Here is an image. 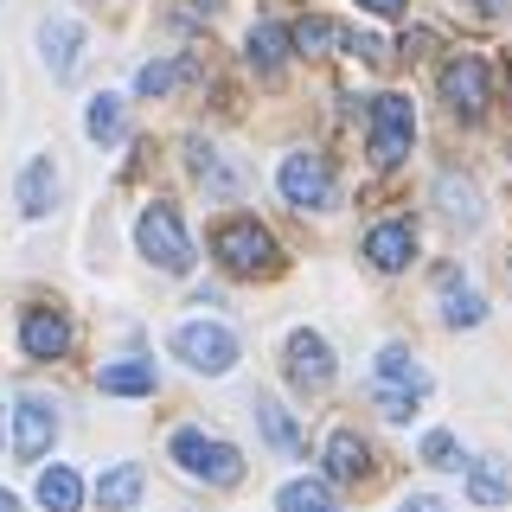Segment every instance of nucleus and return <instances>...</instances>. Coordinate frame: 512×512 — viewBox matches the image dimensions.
Listing matches in <instances>:
<instances>
[{
  "label": "nucleus",
  "mask_w": 512,
  "mask_h": 512,
  "mask_svg": "<svg viewBox=\"0 0 512 512\" xmlns=\"http://www.w3.org/2000/svg\"><path fill=\"white\" fill-rule=\"evenodd\" d=\"M423 391H429V372L410 359V346H384L372 359V397H378L384 423H410L416 404H423Z\"/></svg>",
  "instance_id": "nucleus-1"
},
{
  "label": "nucleus",
  "mask_w": 512,
  "mask_h": 512,
  "mask_svg": "<svg viewBox=\"0 0 512 512\" xmlns=\"http://www.w3.org/2000/svg\"><path fill=\"white\" fill-rule=\"evenodd\" d=\"M212 256L231 276H269V269H276V237L256 218H224L212 231Z\"/></svg>",
  "instance_id": "nucleus-2"
},
{
  "label": "nucleus",
  "mask_w": 512,
  "mask_h": 512,
  "mask_svg": "<svg viewBox=\"0 0 512 512\" xmlns=\"http://www.w3.org/2000/svg\"><path fill=\"white\" fill-rule=\"evenodd\" d=\"M167 455L180 461L192 480H212V487H237V480H244L237 442H218V436H205V429H180V436L167 442Z\"/></svg>",
  "instance_id": "nucleus-3"
},
{
  "label": "nucleus",
  "mask_w": 512,
  "mask_h": 512,
  "mask_svg": "<svg viewBox=\"0 0 512 512\" xmlns=\"http://www.w3.org/2000/svg\"><path fill=\"white\" fill-rule=\"evenodd\" d=\"M135 244H141V256H148L154 269H167V276H186L192 269V237H186V224H180L173 205H148V212H141Z\"/></svg>",
  "instance_id": "nucleus-4"
},
{
  "label": "nucleus",
  "mask_w": 512,
  "mask_h": 512,
  "mask_svg": "<svg viewBox=\"0 0 512 512\" xmlns=\"http://www.w3.org/2000/svg\"><path fill=\"white\" fill-rule=\"evenodd\" d=\"M173 359H186L192 372H205V378H224V372H237V333L218 327V320L173 327Z\"/></svg>",
  "instance_id": "nucleus-5"
},
{
  "label": "nucleus",
  "mask_w": 512,
  "mask_h": 512,
  "mask_svg": "<svg viewBox=\"0 0 512 512\" xmlns=\"http://www.w3.org/2000/svg\"><path fill=\"white\" fill-rule=\"evenodd\" d=\"M276 186H282L288 205H301V212H327V205H333V167H327V154L295 148V154L282 160Z\"/></svg>",
  "instance_id": "nucleus-6"
},
{
  "label": "nucleus",
  "mask_w": 512,
  "mask_h": 512,
  "mask_svg": "<svg viewBox=\"0 0 512 512\" xmlns=\"http://www.w3.org/2000/svg\"><path fill=\"white\" fill-rule=\"evenodd\" d=\"M410 141H416V109H410V96H378L372 103V135H365V148H372L378 167H397V160L410 154Z\"/></svg>",
  "instance_id": "nucleus-7"
},
{
  "label": "nucleus",
  "mask_w": 512,
  "mask_h": 512,
  "mask_svg": "<svg viewBox=\"0 0 512 512\" xmlns=\"http://www.w3.org/2000/svg\"><path fill=\"white\" fill-rule=\"evenodd\" d=\"M282 372H288V384L295 391H308V397H320L333 384V340H320L314 327H301V333H288V346H282Z\"/></svg>",
  "instance_id": "nucleus-8"
},
{
  "label": "nucleus",
  "mask_w": 512,
  "mask_h": 512,
  "mask_svg": "<svg viewBox=\"0 0 512 512\" xmlns=\"http://www.w3.org/2000/svg\"><path fill=\"white\" fill-rule=\"evenodd\" d=\"M186 167H192V180H199V192H205L212 205H218V199L231 205V199H244V192H250V173L237 167L231 154H218L212 141H186Z\"/></svg>",
  "instance_id": "nucleus-9"
},
{
  "label": "nucleus",
  "mask_w": 512,
  "mask_h": 512,
  "mask_svg": "<svg viewBox=\"0 0 512 512\" xmlns=\"http://www.w3.org/2000/svg\"><path fill=\"white\" fill-rule=\"evenodd\" d=\"M442 96H448V109H455V116H480V109L493 103V77H487V58L461 52V58H455V64L442 71Z\"/></svg>",
  "instance_id": "nucleus-10"
},
{
  "label": "nucleus",
  "mask_w": 512,
  "mask_h": 512,
  "mask_svg": "<svg viewBox=\"0 0 512 512\" xmlns=\"http://www.w3.org/2000/svg\"><path fill=\"white\" fill-rule=\"evenodd\" d=\"M58 442V410L45 397H20L13 404V455L20 461H45Z\"/></svg>",
  "instance_id": "nucleus-11"
},
{
  "label": "nucleus",
  "mask_w": 512,
  "mask_h": 512,
  "mask_svg": "<svg viewBox=\"0 0 512 512\" xmlns=\"http://www.w3.org/2000/svg\"><path fill=\"white\" fill-rule=\"evenodd\" d=\"M39 58L45 71L58 77V84H71L77 64H84V26L64 20V13H52V20H39Z\"/></svg>",
  "instance_id": "nucleus-12"
},
{
  "label": "nucleus",
  "mask_w": 512,
  "mask_h": 512,
  "mask_svg": "<svg viewBox=\"0 0 512 512\" xmlns=\"http://www.w3.org/2000/svg\"><path fill=\"white\" fill-rule=\"evenodd\" d=\"M58 160L52 154H32L26 167H20V180H13V205H20V218H45V212H58Z\"/></svg>",
  "instance_id": "nucleus-13"
},
{
  "label": "nucleus",
  "mask_w": 512,
  "mask_h": 512,
  "mask_svg": "<svg viewBox=\"0 0 512 512\" xmlns=\"http://www.w3.org/2000/svg\"><path fill=\"white\" fill-rule=\"evenodd\" d=\"M365 256H372V269H384V276H404L416 263V224L410 218L372 224V231H365Z\"/></svg>",
  "instance_id": "nucleus-14"
},
{
  "label": "nucleus",
  "mask_w": 512,
  "mask_h": 512,
  "mask_svg": "<svg viewBox=\"0 0 512 512\" xmlns=\"http://www.w3.org/2000/svg\"><path fill=\"white\" fill-rule=\"evenodd\" d=\"M20 346H26V359H64V346H71V320H64V308H26Z\"/></svg>",
  "instance_id": "nucleus-15"
},
{
  "label": "nucleus",
  "mask_w": 512,
  "mask_h": 512,
  "mask_svg": "<svg viewBox=\"0 0 512 512\" xmlns=\"http://www.w3.org/2000/svg\"><path fill=\"white\" fill-rule=\"evenodd\" d=\"M436 301H442L448 327H480V320H487V295H480L461 269H442V276H436Z\"/></svg>",
  "instance_id": "nucleus-16"
},
{
  "label": "nucleus",
  "mask_w": 512,
  "mask_h": 512,
  "mask_svg": "<svg viewBox=\"0 0 512 512\" xmlns=\"http://www.w3.org/2000/svg\"><path fill=\"white\" fill-rule=\"evenodd\" d=\"M468 500L474 506H506L512 500V461H500V455L474 461L468 468Z\"/></svg>",
  "instance_id": "nucleus-17"
},
{
  "label": "nucleus",
  "mask_w": 512,
  "mask_h": 512,
  "mask_svg": "<svg viewBox=\"0 0 512 512\" xmlns=\"http://www.w3.org/2000/svg\"><path fill=\"white\" fill-rule=\"evenodd\" d=\"M154 365H141V359H109L103 372H96V391H109V397H148L154 391Z\"/></svg>",
  "instance_id": "nucleus-18"
},
{
  "label": "nucleus",
  "mask_w": 512,
  "mask_h": 512,
  "mask_svg": "<svg viewBox=\"0 0 512 512\" xmlns=\"http://www.w3.org/2000/svg\"><path fill=\"white\" fill-rule=\"evenodd\" d=\"M365 442L352 436V429H340V436H327V448H320V468H327V480H365Z\"/></svg>",
  "instance_id": "nucleus-19"
},
{
  "label": "nucleus",
  "mask_w": 512,
  "mask_h": 512,
  "mask_svg": "<svg viewBox=\"0 0 512 512\" xmlns=\"http://www.w3.org/2000/svg\"><path fill=\"white\" fill-rule=\"evenodd\" d=\"M135 500H141V468H135V461H116V468L96 480V506H103V512H128Z\"/></svg>",
  "instance_id": "nucleus-20"
},
{
  "label": "nucleus",
  "mask_w": 512,
  "mask_h": 512,
  "mask_svg": "<svg viewBox=\"0 0 512 512\" xmlns=\"http://www.w3.org/2000/svg\"><path fill=\"white\" fill-rule=\"evenodd\" d=\"M39 506L45 512H84V480H77V468H45L39 474Z\"/></svg>",
  "instance_id": "nucleus-21"
},
{
  "label": "nucleus",
  "mask_w": 512,
  "mask_h": 512,
  "mask_svg": "<svg viewBox=\"0 0 512 512\" xmlns=\"http://www.w3.org/2000/svg\"><path fill=\"white\" fill-rule=\"evenodd\" d=\"M436 199H442L448 224H461V231H468V224H480V192L461 180V173H442V180H436Z\"/></svg>",
  "instance_id": "nucleus-22"
},
{
  "label": "nucleus",
  "mask_w": 512,
  "mask_h": 512,
  "mask_svg": "<svg viewBox=\"0 0 512 512\" xmlns=\"http://www.w3.org/2000/svg\"><path fill=\"white\" fill-rule=\"evenodd\" d=\"M122 128H128L122 96H116V90L90 96V141H96V148H116V141H122Z\"/></svg>",
  "instance_id": "nucleus-23"
},
{
  "label": "nucleus",
  "mask_w": 512,
  "mask_h": 512,
  "mask_svg": "<svg viewBox=\"0 0 512 512\" xmlns=\"http://www.w3.org/2000/svg\"><path fill=\"white\" fill-rule=\"evenodd\" d=\"M250 64H256V71H269V77L288 64V32L276 20H256L250 26Z\"/></svg>",
  "instance_id": "nucleus-24"
},
{
  "label": "nucleus",
  "mask_w": 512,
  "mask_h": 512,
  "mask_svg": "<svg viewBox=\"0 0 512 512\" xmlns=\"http://www.w3.org/2000/svg\"><path fill=\"white\" fill-rule=\"evenodd\" d=\"M256 429H263V442L282 448V455H295V448H301V429L288 423V410L276 404V397H256Z\"/></svg>",
  "instance_id": "nucleus-25"
},
{
  "label": "nucleus",
  "mask_w": 512,
  "mask_h": 512,
  "mask_svg": "<svg viewBox=\"0 0 512 512\" xmlns=\"http://www.w3.org/2000/svg\"><path fill=\"white\" fill-rule=\"evenodd\" d=\"M276 512H340V500H333L320 480H288L276 493Z\"/></svg>",
  "instance_id": "nucleus-26"
},
{
  "label": "nucleus",
  "mask_w": 512,
  "mask_h": 512,
  "mask_svg": "<svg viewBox=\"0 0 512 512\" xmlns=\"http://www.w3.org/2000/svg\"><path fill=\"white\" fill-rule=\"evenodd\" d=\"M295 45H301L308 58H327L333 45H340V26H333V20H314V13H308V20H295Z\"/></svg>",
  "instance_id": "nucleus-27"
},
{
  "label": "nucleus",
  "mask_w": 512,
  "mask_h": 512,
  "mask_svg": "<svg viewBox=\"0 0 512 512\" xmlns=\"http://www.w3.org/2000/svg\"><path fill=\"white\" fill-rule=\"evenodd\" d=\"M186 84V58H154L148 71H141V96H167Z\"/></svg>",
  "instance_id": "nucleus-28"
},
{
  "label": "nucleus",
  "mask_w": 512,
  "mask_h": 512,
  "mask_svg": "<svg viewBox=\"0 0 512 512\" xmlns=\"http://www.w3.org/2000/svg\"><path fill=\"white\" fill-rule=\"evenodd\" d=\"M423 461L429 468H468V461H461V442L448 436V429H429L423 436Z\"/></svg>",
  "instance_id": "nucleus-29"
},
{
  "label": "nucleus",
  "mask_w": 512,
  "mask_h": 512,
  "mask_svg": "<svg viewBox=\"0 0 512 512\" xmlns=\"http://www.w3.org/2000/svg\"><path fill=\"white\" fill-rule=\"evenodd\" d=\"M365 13H378V20H397V13H404V0H359Z\"/></svg>",
  "instance_id": "nucleus-30"
},
{
  "label": "nucleus",
  "mask_w": 512,
  "mask_h": 512,
  "mask_svg": "<svg viewBox=\"0 0 512 512\" xmlns=\"http://www.w3.org/2000/svg\"><path fill=\"white\" fill-rule=\"evenodd\" d=\"M397 512H448V506L436 500V493H416V500H404V506H397Z\"/></svg>",
  "instance_id": "nucleus-31"
},
{
  "label": "nucleus",
  "mask_w": 512,
  "mask_h": 512,
  "mask_svg": "<svg viewBox=\"0 0 512 512\" xmlns=\"http://www.w3.org/2000/svg\"><path fill=\"white\" fill-rule=\"evenodd\" d=\"M468 7L480 13V20H506V0H468Z\"/></svg>",
  "instance_id": "nucleus-32"
},
{
  "label": "nucleus",
  "mask_w": 512,
  "mask_h": 512,
  "mask_svg": "<svg viewBox=\"0 0 512 512\" xmlns=\"http://www.w3.org/2000/svg\"><path fill=\"white\" fill-rule=\"evenodd\" d=\"M0 512H20V493H7V487H0Z\"/></svg>",
  "instance_id": "nucleus-33"
},
{
  "label": "nucleus",
  "mask_w": 512,
  "mask_h": 512,
  "mask_svg": "<svg viewBox=\"0 0 512 512\" xmlns=\"http://www.w3.org/2000/svg\"><path fill=\"white\" fill-rule=\"evenodd\" d=\"M0 416H7V410H0Z\"/></svg>",
  "instance_id": "nucleus-34"
}]
</instances>
